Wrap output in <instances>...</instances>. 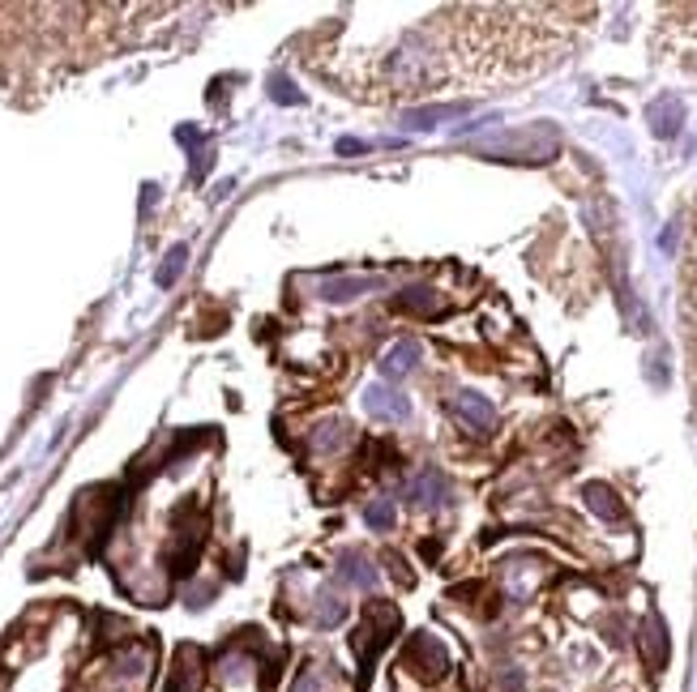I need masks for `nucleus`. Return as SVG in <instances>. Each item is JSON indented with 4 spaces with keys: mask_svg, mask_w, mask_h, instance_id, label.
Masks as SVG:
<instances>
[{
    "mask_svg": "<svg viewBox=\"0 0 697 692\" xmlns=\"http://www.w3.org/2000/svg\"><path fill=\"white\" fill-rule=\"evenodd\" d=\"M449 411H454V419H458L467 432H476V436H489L492 427H496V407H492L484 394H476V389H458L454 402H449Z\"/></svg>",
    "mask_w": 697,
    "mask_h": 692,
    "instance_id": "obj_4",
    "label": "nucleus"
},
{
    "mask_svg": "<svg viewBox=\"0 0 697 692\" xmlns=\"http://www.w3.org/2000/svg\"><path fill=\"white\" fill-rule=\"evenodd\" d=\"M185 261H189V248H185V244H176V248L167 253V261H163V270L154 274V282H159V286H172V282L180 278V270H185Z\"/></svg>",
    "mask_w": 697,
    "mask_h": 692,
    "instance_id": "obj_18",
    "label": "nucleus"
},
{
    "mask_svg": "<svg viewBox=\"0 0 697 692\" xmlns=\"http://www.w3.org/2000/svg\"><path fill=\"white\" fill-rule=\"evenodd\" d=\"M496 689H500V692H522V671H514V667H509V671L496 680Z\"/></svg>",
    "mask_w": 697,
    "mask_h": 692,
    "instance_id": "obj_22",
    "label": "nucleus"
},
{
    "mask_svg": "<svg viewBox=\"0 0 697 692\" xmlns=\"http://www.w3.org/2000/svg\"><path fill=\"white\" fill-rule=\"evenodd\" d=\"M454 116H467V103H454V107H419V112H407L403 125L407 129H432L441 120H454Z\"/></svg>",
    "mask_w": 697,
    "mask_h": 692,
    "instance_id": "obj_14",
    "label": "nucleus"
},
{
    "mask_svg": "<svg viewBox=\"0 0 697 692\" xmlns=\"http://www.w3.org/2000/svg\"><path fill=\"white\" fill-rule=\"evenodd\" d=\"M403 663L416 671L419 680H428V684H436V680H445V676H449V650H445L432 632H416V637L407 641Z\"/></svg>",
    "mask_w": 697,
    "mask_h": 692,
    "instance_id": "obj_3",
    "label": "nucleus"
},
{
    "mask_svg": "<svg viewBox=\"0 0 697 692\" xmlns=\"http://www.w3.org/2000/svg\"><path fill=\"white\" fill-rule=\"evenodd\" d=\"M419 359H423V346L416 338H403V343H394L385 350V359H381V372L390 376V381H403V376H411L419 368Z\"/></svg>",
    "mask_w": 697,
    "mask_h": 692,
    "instance_id": "obj_8",
    "label": "nucleus"
},
{
    "mask_svg": "<svg viewBox=\"0 0 697 692\" xmlns=\"http://www.w3.org/2000/svg\"><path fill=\"white\" fill-rule=\"evenodd\" d=\"M582 500H586V509H591L595 517H604V522H617V517H621L617 491H612L608 484H586L582 487Z\"/></svg>",
    "mask_w": 697,
    "mask_h": 692,
    "instance_id": "obj_12",
    "label": "nucleus"
},
{
    "mask_svg": "<svg viewBox=\"0 0 697 692\" xmlns=\"http://www.w3.org/2000/svg\"><path fill=\"white\" fill-rule=\"evenodd\" d=\"M484 154L500 158H522V163H544L548 154H557V133L553 129H522V133H500L496 141L484 145Z\"/></svg>",
    "mask_w": 697,
    "mask_h": 692,
    "instance_id": "obj_2",
    "label": "nucleus"
},
{
    "mask_svg": "<svg viewBox=\"0 0 697 692\" xmlns=\"http://www.w3.org/2000/svg\"><path fill=\"white\" fill-rule=\"evenodd\" d=\"M407 496L416 500L419 509H441V504L449 500V479H445V471H436V466H423L416 479L407 484Z\"/></svg>",
    "mask_w": 697,
    "mask_h": 692,
    "instance_id": "obj_6",
    "label": "nucleus"
},
{
    "mask_svg": "<svg viewBox=\"0 0 697 692\" xmlns=\"http://www.w3.org/2000/svg\"><path fill=\"white\" fill-rule=\"evenodd\" d=\"M339 577L355 586V590H372L377 586V568H372V560L359 552H343L339 555Z\"/></svg>",
    "mask_w": 697,
    "mask_h": 692,
    "instance_id": "obj_10",
    "label": "nucleus"
},
{
    "mask_svg": "<svg viewBox=\"0 0 697 692\" xmlns=\"http://www.w3.org/2000/svg\"><path fill=\"white\" fill-rule=\"evenodd\" d=\"M398 628H403V616H398L394 603L377 599V603L364 607V620H359L355 637H351V645H355V654H359V684L372 680V667H377V658L385 654V645L398 637Z\"/></svg>",
    "mask_w": 697,
    "mask_h": 692,
    "instance_id": "obj_1",
    "label": "nucleus"
},
{
    "mask_svg": "<svg viewBox=\"0 0 697 692\" xmlns=\"http://www.w3.org/2000/svg\"><path fill=\"white\" fill-rule=\"evenodd\" d=\"M202 689V654L198 650H180L176 654V676L167 692H198Z\"/></svg>",
    "mask_w": 697,
    "mask_h": 692,
    "instance_id": "obj_11",
    "label": "nucleus"
},
{
    "mask_svg": "<svg viewBox=\"0 0 697 692\" xmlns=\"http://www.w3.org/2000/svg\"><path fill=\"white\" fill-rule=\"evenodd\" d=\"M398 522V513H394V500L390 496H377V500H368L364 504V526H372V530H390Z\"/></svg>",
    "mask_w": 697,
    "mask_h": 692,
    "instance_id": "obj_15",
    "label": "nucleus"
},
{
    "mask_svg": "<svg viewBox=\"0 0 697 692\" xmlns=\"http://www.w3.org/2000/svg\"><path fill=\"white\" fill-rule=\"evenodd\" d=\"M646 654H650V663H655V667H663V658H668V637H663L659 616H650V620H646Z\"/></svg>",
    "mask_w": 697,
    "mask_h": 692,
    "instance_id": "obj_16",
    "label": "nucleus"
},
{
    "mask_svg": "<svg viewBox=\"0 0 697 692\" xmlns=\"http://www.w3.org/2000/svg\"><path fill=\"white\" fill-rule=\"evenodd\" d=\"M394 308H398V312H411V317H432L436 291H432V286H407V291L394 295Z\"/></svg>",
    "mask_w": 697,
    "mask_h": 692,
    "instance_id": "obj_13",
    "label": "nucleus"
},
{
    "mask_svg": "<svg viewBox=\"0 0 697 692\" xmlns=\"http://www.w3.org/2000/svg\"><path fill=\"white\" fill-rule=\"evenodd\" d=\"M359 150H364V141H355V138L339 141V154H359Z\"/></svg>",
    "mask_w": 697,
    "mask_h": 692,
    "instance_id": "obj_23",
    "label": "nucleus"
},
{
    "mask_svg": "<svg viewBox=\"0 0 697 692\" xmlns=\"http://www.w3.org/2000/svg\"><path fill=\"white\" fill-rule=\"evenodd\" d=\"M646 120H650V133L655 138H676V129L685 125V103L676 94H659L650 107H646Z\"/></svg>",
    "mask_w": 697,
    "mask_h": 692,
    "instance_id": "obj_7",
    "label": "nucleus"
},
{
    "mask_svg": "<svg viewBox=\"0 0 697 692\" xmlns=\"http://www.w3.org/2000/svg\"><path fill=\"white\" fill-rule=\"evenodd\" d=\"M364 415L368 419H381V423H403V419H411V402L398 394V389H390V385H364Z\"/></svg>",
    "mask_w": 697,
    "mask_h": 692,
    "instance_id": "obj_5",
    "label": "nucleus"
},
{
    "mask_svg": "<svg viewBox=\"0 0 697 692\" xmlns=\"http://www.w3.org/2000/svg\"><path fill=\"white\" fill-rule=\"evenodd\" d=\"M270 94H275V103H304V94L287 77H270Z\"/></svg>",
    "mask_w": 697,
    "mask_h": 692,
    "instance_id": "obj_20",
    "label": "nucleus"
},
{
    "mask_svg": "<svg viewBox=\"0 0 697 692\" xmlns=\"http://www.w3.org/2000/svg\"><path fill=\"white\" fill-rule=\"evenodd\" d=\"M347 616V603L339 599V594H321V607H317V624L321 628H334V624H343Z\"/></svg>",
    "mask_w": 697,
    "mask_h": 692,
    "instance_id": "obj_19",
    "label": "nucleus"
},
{
    "mask_svg": "<svg viewBox=\"0 0 697 692\" xmlns=\"http://www.w3.org/2000/svg\"><path fill=\"white\" fill-rule=\"evenodd\" d=\"M381 286V278H330V282H321V299L326 304H347L355 295H368V291H377Z\"/></svg>",
    "mask_w": 697,
    "mask_h": 692,
    "instance_id": "obj_9",
    "label": "nucleus"
},
{
    "mask_svg": "<svg viewBox=\"0 0 697 692\" xmlns=\"http://www.w3.org/2000/svg\"><path fill=\"white\" fill-rule=\"evenodd\" d=\"M291 692H326V680H321V671H317V667H308V671L295 680V689Z\"/></svg>",
    "mask_w": 697,
    "mask_h": 692,
    "instance_id": "obj_21",
    "label": "nucleus"
},
{
    "mask_svg": "<svg viewBox=\"0 0 697 692\" xmlns=\"http://www.w3.org/2000/svg\"><path fill=\"white\" fill-rule=\"evenodd\" d=\"M343 440H347V423H343V419L317 423V432H313V445H317V449H339Z\"/></svg>",
    "mask_w": 697,
    "mask_h": 692,
    "instance_id": "obj_17",
    "label": "nucleus"
}]
</instances>
